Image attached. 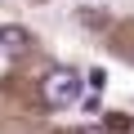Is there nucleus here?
<instances>
[{
    "label": "nucleus",
    "instance_id": "f03ea898",
    "mask_svg": "<svg viewBox=\"0 0 134 134\" xmlns=\"http://www.w3.org/2000/svg\"><path fill=\"white\" fill-rule=\"evenodd\" d=\"M0 49L5 54H23L27 49V31L23 27H0Z\"/></svg>",
    "mask_w": 134,
    "mask_h": 134
},
{
    "label": "nucleus",
    "instance_id": "7ed1b4c3",
    "mask_svg": "<svg viewBox=\"0 0 134 134\" xmlns=\"http://www.w3.org/2000/svg\"><path fill=\"white\" fill-rule=\"evenodd\" d=\"M90 85H94V94L107 85V72H103V67H94V72H90Z\"/></svg>",
    "mask_w": 134,
    "mask_h": 134
},
{
    "label": "nucleus",
    "instance_id": "f257e3e1",
    "mask_svg": "<svg viewBox=\"0 0 134 134\" xmlns=\"http://www.w3.org/2000/svg\"><path fill=\"white\" fill-rule=\"evenodd\" d=\"M40 94H45L49 107H67V103H76V94H81V76L72 72V67H54V72L45 76V85H40Z\"/></svg>",
    "mask_w": 134,
    "mask_h": 134
}]
</instances>
